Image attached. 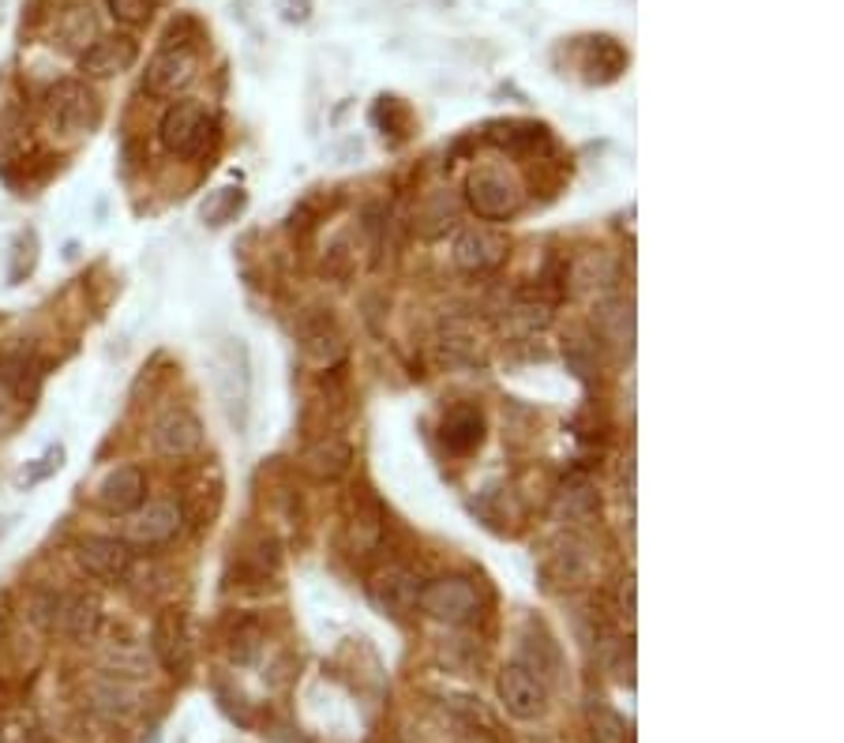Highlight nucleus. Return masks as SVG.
<instances>
[{
  "label": "nucleus",
  "instance_id": "37",
  "mask_svg": "<svg viewBox=\"0 0 844 743\" xmlns=\"http://www.w3.org/2000/svg\"><path fill=\"white\" fill-rule=\"evenodd\" d=\"M281 15L289 23H304L312 15V0H281Z\"/></svg>",
  "mask_w": 844,
  "mask_h": 743
},
{
  "label": "nucleus",
  "instance_id": "34",
  "mask_svg": "<svg viewBox=\"0 0 844 743\" xmlns=\"http://www.w3.org/2000/svg\"><path fill=\"white\" fill-rule=\"evenodd\" d=\"M593 492H589V485H582V480H575L570 488H563V511H567V519H589L593 514Z\"/></svg>",
  "mask_w": 844,
  "mask_h": 743
},
{
  "label": "nucleus",
  "instance_id": "4",
  "mask_svg": "<svg viewBox=\"0 0 844 743\" xmlns=\"http://www.w3.org/2000/svg\"><path fill=\"white\" fill-rule=\"evenodd\" d=\"M199 80V49L192 42H165L143 72V91L151 98H177Z\"/></svg>",
  "mask_w": 844,
  "mask_h": 743
},
{
  "label": "nucleus",
  "instance_id": "39",
  "mask_svg": "<svg viewBox=\"0 0 844 743\" xmlns=\"http://www.w3.org/2000/svg\"><path fill=\"white\" fill-rule=\"evenodd\" d=\"M0 4H4V0H0Z\"/></svg>",
  "mask_w": 844,
  "mask_h": 743
},
{
  "label": "nucleus",
  "instance_id": "33",
  "mask_svg": "<svg viewBox=\"0 0 844 743\" xmlns=\"http://www.w3.org/2000/svg\"><path fill=\"white\" fill-rule=\"evenodd\" d=\"M113 12V20L125 23V27H143L151 20V0H105Z\"/></svg>",
  "mask_w": 844,
  "mask_h": 743
},
{
  "label": "nucleus",
  "instance_id": "10",
  "mask_svg": "<svg viewBox=\"0 0 844 743\" xmlns=\"http://www.w3.org/2000/svg\"><path fill=\"white\" fill-rule=\"evenodd\" d=\"M420 608L443 624H470L481 612V593L470 579H436L420 585Z\"/></svg>",
  "mask_w": 844,
  "mask_h": 743
},
{
  "label": "nucleus",
  "instance_id": "8",
  "mask_svg": "<svg viewBox=\"0 0 844 743\" xmlns=\"http://www.w3.org/2000/svg\"><path fill=\"white\" fill-rule=\"evenodd\" d=\"M76 567L94 582H105V585H120L128 582L131 574V545H125L120 537H83L76 545Z\"/></svg>",
  "mask_w": 844,
  "mask_h": 743
},
{
  "label": "nucleus",
  "instance_id": "12",
  "mask_svg": "<svg viewBox=\"0 0 844 743\" xmlns=\"http://www.w3.org/2000/svg\"><path fill=\"white\" fill-rule=\"evenodd\" d=\"M136 60H139V42L131 38V34H105L91 49L79 54V72H83L86 80H113V76L131 72Z\"/></svg>",
  "mask_w": 844,
  "mask_h": 743
},
{
  "label": "nucleus",
  "instance_id": "35",
  "mask_svg": "<svg viewBox=\"0 0 844 743\" xmlns=\"http://www.w3.org/2000/svg\"><path fill=\"white\" fill-rule=\"evenodd\" d=\"M42 732L38 724H34V717H8L4 724H0V743H38Z\"/></svg>",
  "mask_w": 844,
  "mask_h": 743
},
{
  "label": "nucleus",
  "instance_id": "17",
  "mask_svg": "<svg viewBox=\"0 0 844 743\" xmlns=\"http://www.w3.org/2000/svg\"><path fill=\"white\" fill-rule=\"evenodd\" d=\"M301 466L315 480H342L354 469V443L346 436H320V440L304 448Z\"/></svg>",
  "mask_w": 844,
  "mask_h": 743
},
{
  "label": "nucleus",
  "instance_id": "18",
  "mask_svg": "<svg viewBox=\"0 0 844 743\" xmlns=\"http://www.w3.org/2000/svg\"><path fill=\"white\" fill-rule=\"evenodd\" d=\"M99 619H102L99 597H91V593H60L53 631L72 638V642H83V638L99 631Z\"/></svg>",
  "mask_w": 844,
  "mask_h": 743
},
{
  "label": "nucleus",
  "instance_id": "36",
  "mask_svg": "<svg viewBox=\"0 0 844 743\" xmlns=\"http://www.w3.org/2000/svg\"><path fill=\"white\" fill-rule=\"evenodd\" d=\"M12 425H15V395L0 383V432H8Z\"/></svg>",
  "mask_w": 844,
  "mask_h": 743
},
{
  "label": "nucleus",
  "instance_id": "11",
  "mask_svg": "<svg viewBox=\"0 0 844 743\" xmlns=\"http://www.w3.org/2000/svg\"><path fill=\"white\" fill-rule=\"evenodd\" d=\"M451 259L465 275H488V270H496L507 259V237L488 230V225H470V230H462L454 237Z\"/></svg>",
  "mask_w": 844,
  "mask_h": 743
},
{
  "label": "nucleus",
  "instance_id": "27",
  "mask_svg": "<svg viewBox=\"0 0 844 743\" xmlns=\"http://www.w3.org/2000/svg\"><path fill=\"white\" fill-rule=\"evenodd\" d=\"M589 740L593 743H627V721L604 703L589 706Z\"/></svg>",
  "mask_w": 844,
  "mask_h": 743
},
{
  "label": "nucleus",
  "instance_id": "29",
  "mask_svg": "<svg viewBox=\"0 0 844 743\" xmlns=\"http://www.w3.org/2000/svg\"><path fill=\"white\" fill-rule=\"evenodd\" d=\"M507 320H511V327L518 330V335H533V330L548 327L552 304H548V301H537V297H525V301H518L515 309L507 312Z\"/></svg>",
  "mask_w": 844,
  "mask_h": 743
},
{
  "label": "nucleus",
  "instance_id": "20",
  "mask_svg": "<svg viewBox=\"0 0 844 743\" xmlns=\"http://www.w3.org/2000/svg\"><path fill=\"white\" fill-rule=\"evenodd\" d=\"M91 706L99 713H105V717H128V713H136V706H139V687L131 684L128 676H117V672H102V676H94L91 680Z\"/></svg>",
  "mask_w": 844,
  "mask_h": 743
},
{
  "label": "nucleus",
  "instance_id": "7",
  "mask_svg": "<svg viewBox=\"0 0 844 743\" xmlns=\"http://www.w3.org/2000/svg\"><path fill=\"white\" fill-rule=\"evenodd\" d=\"M496 690L504 710L518 717V721H537V717H544V710H548V687H544V680L522 661L507 664V669L499 672Z\"/></svg>",
  "mask_w": 844,
  "mask_h": 743
},
{
  "label": "nucleus",
  "instance_id": "24",
  "mask_svg": "<svg viewBox=\"0 0 844 743\" xmlns=\"http://www.w3.org/2000/svg\"><path fill=\"white\" fill-rule=\"evenodd\" d=\"M443 353L447 361H459V364H477L485 357V338H481L477 323L473 320H447L443 323Z\"/></svg>",
  "mask_w": 844,
  "mask_h": 743
},
{
  "label": "nucleus",
  "instance_id": "6",
  "mask_svg": "<svg viewBox=\"0 0 844 743\" xmlns=\"http://www.w3.org/2000/svg\"><path fill=\"white\" fill-rule=\"evenodd\" d=\"M184 526V511L173 500H143L131 514H125L120 541L136 548H158L170 545Z\"/></svg>",
  "mask_w": 844,
  "mask_h": 743
},
{
  "label": "nucleus",
  "instance_id": "2",
  "mask_svg": "<svg viewBox=\"0 0 844 743\" xmlns=\"http://www.w3.org/2000/svg\"><path fill=\"white\" fill-rule=\"evenodd\" d=\"M465 204L477 218L485 222H507L522 211L525 204V191H522V181L515 177L511 170L504 165H481V170H470L465 177Z\"/></svg>",
  "mask_w": 844,
  "mask_h": 743
},
{
  "label": "nucleus",
  "instance_id": "21",
  "mask_svg": "<svg viewBox=\"0 0 844 743\" xmlns=\"http://www.w3.org/2000/svg\"><path fill=\"white\" fill-rule=\"evenodd\" d=\"M349 533H354L357 553H372L383 541V507L368 488H357V496L349 500Z\"/></svg>",
  "mask_w": 844,
  "mask_h": 743
},
{
  "label": "nucleus",
  "instance_id": "23",
  "mask_svg": "<svg viewBox=\"0 0 844 743\" xmlns=\"http://www.w3.org/2000/svg\"><path fill=\"white\" fill-rule=\"evenodd\" d=\"M57 38H60V46H65L68 54H83V49H91L94 42L102 38L94 8L91 4H68L65 12H60V20H57Z\"/></svg>",
  "mask_w": 844,
  "mask_h": 743
},
{
  "label": "nucleus",
  "instance_id": "9",
  "mask_svg": "<svg viewBox=\"0 0 844 743\" xmlns=\"http://www.w3.org/2000/svg\"><path fill=\"white\" fill-rule=\"evenodd\" d=\"M151 448L162 458H192L204 448V425L188 406H165L151 425Z\"/></svg>",
  "mask_w": 844,
  "mask_h": 743
},
{
  "label": "nucleus",
  "instance_id": "26",
  "mask_svg": "<svg viewBox=\"0 0 844 743\" xmlns=\"http://www.w3.org/2000/svg\"><path fill=\"white\" fill-rule=\"evenodd\" d=\"M570 278H575L578 290H601V286H609L615 278V267L612 259L604 256V252H586V256L575 259V267H570Z\"/></svg>",
  "mask_w": 844,
  "mask_h": 743
},
{
  "label": "nucleus",
  "instance_id": "25",
  "mask_svg": "<svg viewBox=\"0 0 844 743\" xmlns=\"http://www.w3.org/2000/svg\"><path fill=\"white\" fill-rule=\"evenodd\" d=\"M34 267H38V233L23 230V233H15L12 252H8V286L26 282Z\"/></svg>",
  "mask_w": 844,
  "mask_h": 743
},
{
  "label": "nucleus",
  "instance_id": "30",
  "mask_svg": "<svg viewBox=\"0 0 844 743\" xmlns=\"http://www.w3.org/2000/svg\"><path fill=\"white\" fill-rule=\"evenodd\" d=\"M60 466H65V448L57 443V448H49L46 454H38V458H34L31 466H26L20 477H15V488H20V492H31L34 485L49 480Z\"/></svg>",
  "mask_w": 844,
  "mask_h": 743
},
{
  "label": "nucleus",
  "instance_id": "5",
  "mask_svg": "<svg viewBox=\"0 0 844 743\" xmlns=\"http://www.w3.org/2000/svg\"><path fill=\"white\" fill-rule=\"evenodd\" d=\"M215 132V117L199 102H173L158 120V143L177 159H196L204 154L207 139Z\"/></svg>",
  "mask_w": 844,
  "mask_h": 743
},
{
  "label": "nucleus",
  "instance_id": "32",
  "mask_svg": "<svg viewBox=\"0 0 844 743\" xmlns=\"http://www.w3.org/2000/svg\"><path fill=\"white\" fill-rule=\"evenodd\" d=\"M263 650V627L256 624V619H241V624L233 627V635H230V653H233V661H252L256 653Z\"/></svg>",
  "mask_w": 844,
  "mask_h": 743
},
{
  "label": "nucleus",
  "instance_id": "31",
  "mask_svg": "<svg viewBox=\"0 0 844 743\" xmlns=\"http://www.w3.org/2000/svg\"><path fill=\"white\" fill-rule=\"evenodd\" d=\"M556 571H559V579H567V582H582L586 574L593 571V556L586 553V545L567 541V545L556 553Z\"/></svg>",
  "mask_w": 844,
  "mask_h": 743
},
{
  "label": "nucleus",
  "instance_id": "13",
  "mask_svg": "<svg viewBox=\"0 0 844 743\" xmlns=\"http://www.w3.org/2000/svg\"><path fill=\"white\" fill-rule=\"evenodd\" d=\"M346 335L338 330V323L331 316H308L301 323V357L312 369L331 372L346 361Z\"/></svg>",
  "mask_w": 844,
  "mask_h": 743
},
{
  "label": "nucleus",
  "instance_id": "1",
  "mask_svg": "<svg viewBox=\"0 0 844 743\" xmlns=\"http://www.w3.org/2000/svg\"><path fill=\"white\" fill-rule=\"evenodd\" d=\"M210 383H215V398L218 406H222L226 421H230L236 432H244L248 409H252V364L241 338H226V343L215 349V357H210Z\"/></svg>",
  "mask_w": 844,
  "mask_h": 743
},
{
  "label": "nucleus",
  "instance_id": "15",
  "mask_svg": "<svg viewBox=\"0 0 844 743\" xmlns=\"http://www.w3.org/2000/svg\"><path fill=\"white\" fill-rule=\"evenodd\" d=\"M151 650H154L158 664H162L165 672H173V676L188 669V624H184L181 608H162L154 616Z\"/></svg>",
  "mask_w": 844,
  "mask_h": 743
},
{
  "label": "nucleus",
  "instance_id": "16",
  "mask_svg": "<svg viewBox=\"0 0 844 743\" xmlns=\"http://www.w3.org/2000/svg\"><path fill=\"white\" fill-rule=\"evenodd\" d=\"M372 601L386 612V616H406V612L417 608V601H420V579L402 564L383 567V571L372 579Z\"/></svg>",
  "mask_w": 844,
  "mask_h": 743
},
{
  "label": "nucleus",
  "instance_id": "19",
  "mask_svg": "<svg viewBox=\"0 0 844 743\" xmlns=\"http://www.w3.org/2000/svg\"><path fill=\"white\" fill-rule=\"evenodd\" d=\"M627 68V49L620 46L609 34H597V38H586L582 42V72H586V83H612L623 76Z\"/></svg>",
  "mask_w": 844,
  "mask_h": 743
},
{
  "label": "nucleus",
  "instance_id": "38",
  "mask_svg": "<svg viewBox=\"0 0 844 743\" xmlns=\"http://www.w3.org/2000/svg\"><path fill=\"white\" fill-rule=\"evenodd\" d=\"M623 612L627 616H635V582L627 579V585H623Z\"/></svg>",
  "mask_w": 844,
  "mask_h": 743
},
{
  "label": "nucleus",
  "instance_id": "22",
  "mask_svg": "<svg viewBox=\"0 0 844 743\" xmlns=\"http://www.w3.org/2000/svg\"><path fill=\"white\" fill-rule=\"evenodd\" d=\"M485 440V417L477 406H454L443 417V443L451 454H473Z\"/></svg>",
  "mask_w": 844,
  "mask_h": 743
},
{
  "label": "nucleus",
  "instance_id": "3",
  "mask_svg": "<svg viewBox=\"0 0 844 743\" xmlns=\"http://www.w3.org/2000/svg\"><path fill=\"white\" fill-rule=\"evenodd\" d=\"M46 117L53 125V132H60L65 139H83L99 128L102 106L99 94L79 80H60L49 86L46 94Z\"/></svg>",
  "mask_w": 844,
  "mask_h": 743
},
{
  "label": "nucleus",
  "instance_id": "28",
  "mask_svg": "<svg viewBox=\"0 0 844 743\" xmlns=\"http://www.w3.org/2000/svg\"><path fill=\"white\" fill-rule=\"evenodd\" d=\"M241 207H244V191L241 188H218V191H210V196L204 199L199 214H204V222H210V225H226L233 214H241Z\"/></svg>",
  "mask_w": 844,
  "mask_h": 743
},
{
  "label": "nucleus",
  "instance_id": "14",
  "mask_svg": "<svg viewBox=\"0 0 844 743\" xmlns=\"http://www.w3.org/2000/svg\"><path fill=\"white\" fill-rule=\"evenodd\" d=\"M147 500V474L139 466H113L94 488V503L105 514H131Z\"/></svg>",
  "mask_w": 844,
  "mask_h": 743
}]
</instances>
